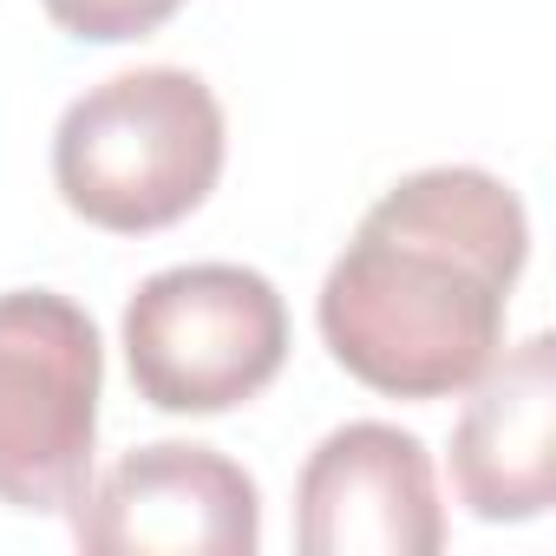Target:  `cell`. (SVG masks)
Masks as SVG:
<instances>
[{"label": "cell", "mask_w": 556, "mask_h": 556, "mask_svg": "<svg viewBox=\"0 0 556 556\" xmlns=\"http://www.w3.org/2000/svg\"><path fill=\"white\" fill-rule=\"evenodd\" d=\"M295 543L308 556H432L445 504L426 439L354 419L328 432L295 478Z\"/></svg>", "instance_id": "8992f818"}, {"label": "cell", "mask_w": 556, "mask_h": 556, "mask_svg": "<svg viewBox=\"0 0 556 556\" xmlns=\"http://www.w3.org/2000/svg\"><path fill=\"white\" fill-rule=\"evenodd\" d=\"M53 14V27H66L73 40H92V47H118V40H144L157 34L184 0H40Z\"/></svg>", "instance_id": "ba28073f"}, {"label": "cell", "mask_w": 556, "mask_h": 556, "mask_svg": "<svg viewBox=\"0 0 556 556\" xmlns=\"http://www.w3.org/2000/svg\"><path fill=\"white\" fill-rule=\"evenodd\" d=\"M105 348L79 302L53 289L0 295V504L73 510L92 478Z\"/></svg>", "instance_id": "277c9868"}, {"label": "cell", "mask_w": 556, "mask_h": 556, "mask_svg": "<svg viewBox=\"0 0 556 556\" xmlns=\"http://www.w3.org/2000/svg\"><path fill=\"white\" fill-rule=\"evenodd\" d=\"M73 536L105 556H249L262 543V497L216 445L157 439L73 504Z\"/></svg>", "instance_id": "5b68a950"}, {"label": "cell", "mask_w": 556, "mask_h": 556, "mask_svg": "<svg viewBox=\"0 0 556 556\" xmlns=\"http://www.w3.org/2000/svg\"><path fill=\"white\" fill-rule=\"evenodd\" d=\"M223 105L184 66H138L79 92L53 131V184L112 236L184 223L223 177Z\"/></svg>", "instance_id": "7a4b0ae2"}, {"label": "cell", "mask_w": 556, "mask_h": 556, "mask_svg": "<svg viewBox=\"0 0 556 556\" xmlns=\"http://www.w3.org/2000/svg\"><path fill=\"white\" fill-rule=\"evenodd\" d=\"M530 223L504 177L439 164L400 177L321 282L328 354L387 400H452L504 348Z\"/></svg>", "instance_id": "6da1fadb"}, {"label": "cell", "mask_w": 556, "mask_h": 556, "mask_svg": "<svg viewBox=\"0 0 556 556\" xmlns=\"http://www.w3.org/2000/svg\"><path fill=\"white\" fill-rule=\"evenodd\" d=\"M452 491L484 523H530L556 504V341L530 334L465 387Z\"/></svg>", "instance_id": "52a82bcc"}, {"label": "cell", "mask_w": 556, "mask_h": 556, "mask_svg": "<svg viewBox=\"0 0 556 556\" xmlns=\"http://www.w3.org/2000/svg\"><path fill=\"white\" fill-rule=\"evenodd\" d=\"M289 361V308L242 262L164 268L125 308V367L157 413L249 406Z\"/></svg>", "instance_id": "3957f363"}]
</instances>
